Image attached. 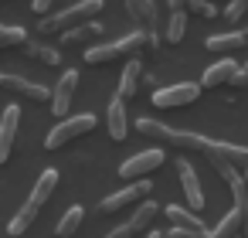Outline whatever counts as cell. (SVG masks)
I'll return each instance as SVG.
<instances>
[{"label": "cell", "instance_id": "cell-33", "mask_svg": "<svg viewBox=\"0 0 248 238\" xmlns=\"http://www.w3.org/2000/svg\"><path fill=\"white\" fill-rule=\"evenodd\" d=\"M146 238H167V235H163V231H150Z\"/></svg>", "mask_w": 248, "mask_h": 238}, {"label": "cell", "instance_id": "cell-31", "mask_svg": "<svg viewBox=\"0 0 248 238\" xmlns=\"http://www.w3.org/2000/svg\"><path fill=\"white\" fill-rule=\"evenodd\" d=\"M133 235H136V231H133L129 224H119V228H112V231H109L106 238H133Z\"/></svg>", "mask_w": 248, "mask_h": 238}, {"label": "cell", "instance_id": "cell-22", "mask_svg": "<svg viewBox=\"0 0 248 238\" xmlns=\"http://www.w3.org/2000/svg\"><path fill=\"white\" fill-rule=\"evenodd\" d=\"M184 34H187V11H184V7H177V11H170L167 31H163V41L180 45V41H184Z\"/></svg>", "mask_w": 248, "mask_h": 238}, {"label": "cell", "instance_id": "cell-15", "mask_svg": "<svg viewBox=\"0 0 248 238\" xmlns=\"http://www.w3.org/2000/svg\"><path fill=\"white\" fill-rule=\"evenodd\" d=\"M207 157H211V160L234 163L238 170H248V146H238V143H217V140H211Z\"/></svg>", "mask_w": 248, "mask_h": 238}, {"label": "cell", "instance_id": "cell-16", "mask_svg": "<svg viewBox=\"0 0 248 238\" xmlns=\"http://www.w3.org/2000/svg\"><path fill=\"white\" fill-rule=\"evenodd\" d=\"M177 174H180V184H184V197H187L190 211H201V207H204V190H201V180H197L194 167L180 160V163H177Z\"/></svg>", "mask_w": 248, "mask_h": 238}, {"label": "cell", "instance_id": "cell-32", "mask_svg": "<svg viewBox=\"0 0 248 238\" xmlns=\"http://www.w3.org/2000/svg\"><path fill=\"white\" fill-rule=\"evenodd\" d=\"M231 85H234V89H248V65L234 75V82H231Z\"/></svg>", "mask_w": 248, "mask_h": 238}, {"label": "cell", "instance_id": "cell-29", "mask_svg": "<svg viewBox=\"0 0 248 238\" xmlns=\"http://www.w3.org/2000/svg\"><path fill=\"white\" fill-rule=\"evenodd\" d=\"M167 238H207V231H194V228H170L167 231Z\"/></svg>", "mask_w": 248, "mask_h": 238}, {"label": "cell", "instance_id": "cell-28", "mask_svg": "<svg viewBox=\"0 0 248 238\" xmlns=\"http://www.w3.org/2000/svg\"><path fill=\"white\" fill-rule=\"evenodd\" d=\"M245 11H248V0H228V7H224V21H231V24H234Z\"/></svg>", "mask_w": 248, "mask_h": 238}, {"label": "cell", "instance_id": "cell-3", "mask_svg": "<svg viewBox=\"0 0 248 238\" xmlns=\"http://www.w3.org/2000/svg\"><path fill=\"white\" fill-rule=\"evenodd\" d=\"M136 133L153 136L156 143L180 146V150H201V153H207V146H211L207 136H201V133H187V129H173V126H167V123H156V119H136Z\"/></svg>", "mask_w": 248, "mask_h": 238}, {"label": "cell", "instance_id": "cell-6", "mask_svg": "<svg viewBox=\"0 0 248 238\" xmlns=\"http://www.w3.org/2000/svg\"><path fill=\"white\" fill-rule=\"evenodd\" d=\"M201 89H204L201 82H177V85L156 89V92H153V106H156V109H180V106H190V102H197Z\"/></svg>", "mask_w": 248, "mask_h": 238}, {"label": "cell", "instance_id": "cell-11", "mask_svg": "<svg viewBox=\"0 0 248 238\" xmlns=\"http://www.w3.org/2000/svg\"><path fill=\"white\" fill-rule=\"evenodd\" d=\"M75 89H78V72H65V75L58 79V85L51 89V112H55V116H65V112L72 109Z\"/></svg>", "mask_w": 248, "mask_h": 238}, {"label": "cell", "instance_id": "cell-25", "mask_svg": "<svg viewBox=\"0 0 248 238\" xmlns=\"http://www.w3.org/2000/svg\"><path fill=\"white\" fill-rule=\"evenodd\" d=\"M24 51H28L34 62H41V65H58V62H62V51L51 48V45H41V41H28Z\"/></svg>", "mask_w": 248, "mask_h": 238}, {"label": "cell", "instance_id": "cell-13", "mask_svg": "<svg viewBox=\"0 0 248 238\" xmlns=\"http://www.w3.org/2000/svg\"><path fill=\"white\" fill-rule=\"evenodd\" d=\"M106 129H109L112 140H126L129 136V112H126V99L123 95H116L109 102V109H106Z\"/></svg>", "mask_w": 248, "mask_h": 238}, {"label": "cell", "instance_id": "cell-7", "mask_svg": "<svg viewBox=\"0 0 248 238\" xmlns=\"http://www.w3.org/2000/svg\"><path fill=\"white\" fill-rule=\"evenodd\" d=\"M150 190H153V184H150L146 177H143V180H129V187H123V190H116V194L102 197L99 211H106V214L123 211V207H129V204H136V201H146V197H150Z\"/></svg>", "mask_w": 248, "mask_h": 238}, {"label": "cell", "instance_id": "cell-23", "mask_svg": "<svg viewBox=\"0 0 248 238\" xmlns=\"http://www.w3.org/2000/svg\"><path fill=\"white\" fill-rule=\"evenodd\" d=\"M156 214H160V207H156V201H143V204H140V207L133 211V218H129L126 224H129L133 231H146V228H150V224L156 221Z\"/></svg>", "mask_w": 248, "mask_h": 238}, {"label": "cell", "instance_id": "cell-30", "mask_svg": "<svg viewBox=\"0 0 248 238\" xmlns=\"http://www.w3.org/2000/svg\"><path fill=\"white\" fill-rule=\"evenodd\" d=\"M51 7H55V0H31V11H34V14H41V17H45V14H51Z\"/></svg>", "mask_w": 248, "mask_h": 238}, {"label": "cell", "instance_id": "cell-10", "mask_svg": "<svg viewBox=\"0 0 248 238\" xmlns=\"http://www.w3.org/2000/svg\"><path fill=\"white\" fill-rule=\"evenodd\" d=\"M17 126H21V109L7 106L4 116H0V163L11 160V150H14V140H17Z\"/></svg>", "mask_w": 248, "mask_h": 238}, {"label": "cell", "instance_id": "cell-20", "mask_svg": "<svg viewBox=\"0 0 248 238\" xmlns=\"http://www.w3.org/2000/svg\"><path fill=\"white\" fill-rule=\"evenodd\" d=\"M163 214L170 218V224H177V228H194V231H207L204 228V221L194 214V211H184L180 204H170V207H163Z\"/></svg>", "mask_w": 248, "mask_h": 238}, {"label": "cell", "instance_id": "cell-14", "mask_svg": "<svg viewBox=\"0 0 248 238\" xmlns=\"http://www.w3.org/2000/svg\"><path fill=\"white\" fill-rule=\"evenodd\" d=\"M241 68H238V62H231V58H221V62H214L204 75H201V85L204 89H217V85H231L234 82V75H238Z\"/></svg>", "mask_w": 248, "mask_h": 238}, {"label": "cell", "instance_id": "cell-21", "mask_svg": "<svg viewBox=\"0 0 248 238\" xmlns=\"http://www.w3.org/2000/svg\"><path fill=\"white\" fill-rule=\"evenodd\" d=\"M238 235H241V211H238V207H231V211L217 221V228L207 231V238H238Z\"/></svg>", "mask_w": 248, "mask_h": 238}, {"label": "cell", "instance_id": "cell-1", "mask_svg": "<svg viewBox=\"0 0 248 238\" xmlns=\"http://www.w3.org/2000/svg\"><path fill=\"white\" fill-rule=\"evenodd\" d=\"M146 48H160V38L156 31H143L136 28L133 34L119 38V41H109V45H92L85 51V62L89 65H106V62H116V58H129L136 51H146Z\"/></svg>", "mask_w": 248, "mask_h": 238}, {"label": "cell", "instance_id": "cell-17", "mask_svg": "<svg viewBox=\"0 0 248 238\" xmlns=\"http://www.w3.org/2000/svg\"><path fill=\"white\" fill-rule=\"evenodd\" d=\"M126 14L143 31H156V0H126Z\"/></svg>", "mask_w": 248, "mask_h": 238}, {"label": "cell", "instance_id": "cell-24", "mask_svg": "<svg viewBox=\"0 0 248 238\" xmlns=\"http://www.w3.org/2000/svg\"><path fill=\"white\" fill-rule=\"evenodd\" d=\"M82 218H85V211L75 204V207H68L65 214H62V221H58V228H55V235L58 238H72L78 228H82Z\"/></svg>", "mask_w": 248, "mask_h": 238}, {"label": "cell", "instance_id": "cell-9", "mask_svg": "<svg viewBox=\"0 0 248 238\" xmlns=\"http://www.w3.org/2000/svg\"><path fill=\"white\" fill-rule=\"evenodd\" d=\"M0 89L4 92H14L28 102H51V89L38 85V82H28L21 75H11V72H0Z\"/></svg>", "mask_w": 248, "mask_h": 238}, {"label": "cell", "instance_id": "cell-5", "mask_svg": "<svg viewBox=\"0 0 248 238\" xmlns=\"http://www.w3.org/2000/svg\"><path fill=\"white\" fill-rule=\"evenodd\" d=\"M92 129H95V116H92V112L62 119V123L45 136V150H62L65 143H72V140H78V136H85V133H92Z\"/></svg>", "mask_w": 248, "mask_h": 238}, {"label": "cell", "instance_id": "cell-27", "mask_svg": "<svg viewBox=\"0 0 248 238\" xmlns=\"http://www.w3.org/2000/svg\"><path fill=\"white\" fill-rule=\"evenodd\" d=\"M187 11L190 14H201V17H217L221 14L214 0H187Z\"/></svg>", "mask_w": 248, "mask_h": 238}, {"label": "cell", "instance_id": "cell-18", "mask_svg": "<svg viewBox=\"0 0 248 238\" xmlns=\"http://www.w3.org/2000/svg\"><path fill=\"white\" fill-rule=\"evenodd\" d=\"M207 51H217V55H228V51H238L248 45V31H228V34H211L207 41Z\"/></svg>", "mask_w": 248, "mask_h": 238}, {"label": "cell", "instance_id": "cell-26", "mask_svg": "<svg viewBox=\"0 0 248 238\" xmlns=\"http://www.w3.org/2000/svg\"><path fill=\"white\" fill-rule=\"evenodd\" d=\"M17 45H28V31L14 28V24H0V51H4V48H17Z\"/></svg>", "mask_w": 248, "mask_h": 238}, {"label": "cell", "instance_id": "cell-12", "mask_svg": "<svg viewBox=\"0 0 248 238\" xmlns=\"http://www.w3.org/2000/svg\"><path fill=\"white\" fill-rule=\"evenodd\" d=\"M143 89H146V72H143V65H140L136 58H129L126 68H123V79H119V92H116V95H123V99H136Z\"/></svg>", "mask_w": 248, "mask_h": 238}, {"label": "cell", "instance_id": "cell-2", "mask_svg": "<svg viewBox=\"0 0 248 238\" xmlns=\"http://www.w3.org/2000/svg\"><path fill=\"white\" fill-rule=\"evenodd\" d=\"M55 187H58V170H51V167H48V170H45V174L38 177V184L31 187V197L24 201V207H21V211H17L14 218H11L7 231H11V235H24V231L31 228V221L38 218V211H41V207H45V204L51 201Z\"/></svg>", "mask_w": 248, "mask_h": 238}, {"label": "cell", "instance_id": "cell-19", "mask_svg": "<svg viewBox=\"0 0 248 238\" xmlns=\"http://www.w3.org/2000/svg\"><path fill=\"white\" fill-rule=\"evenodd\" d=\"M99 34H102V24L85 21V24H78V28L62 31V34H58V41H62V45H85V41H92V38H99Z\"/></svg>", "mask_w": 248, "mask_h": 238}, {"label": "cell", "instance_id": "cell-4", "mask_svg": "<svg viewBox=\"0 0 248 238\" xmlns=\"http://www.w3.org/2000/svg\"><path fill=\"white\" fill-rule=\"evenodd\" d=\"M102 4L106 0H72L68 7H62L58 14H48L45 21H41V31L48 34H62V31H68V28H78V24H85V21H92L99 11H102Z\"/></svg>", "mask_w": 248, "mask_h": 238}, {"label": "cell", "instance_id": "cell-8", "mask_svg": "<svg viewBox=\"0 0 248 238\" xmlns=\"http://www.w3.org/2000/svg\"><path fill=\"white\" fill-rule=\"evenodd\" d=\"M160 163H163V150H160V146H156V150H143V153H136V157H129V160L119 163V177H123V180H143V177L153 174Z\"/></svg>", "mask_w": 248, "mask_h": 238}]
</instances>
